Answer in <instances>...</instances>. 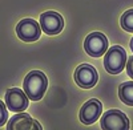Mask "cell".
Masks as SVG:
<instances>
[{"mask_svg":"<svg viewBox=\"0 0 133 130\" xmlns=\"http://www.w3.org/2000/svg\"><path fill=\"white\" fill-rule=\"evenodd\" d=\"M130 49H132V52H133V37H132V40H130Z\"/></svg>","mask_w":133,"mask_h":130,"instance_id":"9a60e30c","label":"cell"},{"mask_svg":"<svg viewBox=\"0 0 133 130\" xmlns=\"http://www.w3.org/2000/svg\"><path fill=\"white\" fill-rule=\"evenodd\" d=\"M125 67H127V73H128V76L133 80V56H132V57H129V59L127 60Z\"/></svg>","mask_w":133,"mask_h":130,"instance_id":"5bb4252c","label":"cell"},{"mask_svg":"<svg viewBox=\"0 0 133 130\" xmlns=\"http://www.w3.org/2000/svg\"><path fill=\"white\" fill-rule=\"evenodd\" d=\"M23 86L28 98L32 101H37L44 96L47 90L48 86L47 76L40 70H32L25 76Z\"/></svg>","mask_w":133,"mask_h":130,"instance_id":"6da1fadb","label":"cell"},{"mask_svg":"<svg viewBox=\"0 0 133 130\" xmlns=\"http://www.w3.org/2000/svg\"><path fill=\"white\" fill-rule=\"evenodd\" d=\"M104 55V67L108 73L117 74L124 70L127 64V52L123 47L113 45L110 49H107Z\"/></svg>","mask_w":133,"mask_h":130,"instance_id":"7a4b0ae2","label":"cell"},{"mask_svg":"<svg viewBox=\"0 0 133 130\" xmlns=\"http://www.w3.org/2000/svg\"><path fill=\"white\" fill-rule=\"evenodd\" d=\"M16 33H17L20 40L31 42V41H36L40 37L41 28H40V24L36 20L23 19V20H20L16 25Z\"/></svg>","mask_w":133,"mask_h":130,"instance_id":"52a82bcc","label":"cell"},{"mask_svg":"<svg viewBox=\"0 0 133 130\" xmlns=\"http://www.w3.org/2000/svg\"><path fill=\"white\" fill-rule=\"evenodd\" d=\"M40 28L47 35H59L64 28V19L55 11H47L40 16Z\"/></svg>","mask_w":133,"mask_h":130,"instance_id":"8992f818","label":"cell"},{"mask_svg":"<svg viewBox=\"0 0 133 130\" xmlns=\"http://www.w3.org/2000/svg\"><path fill=\"white\" fill-rule=\"evenodd\" d=\"M28 97L25 94V92L20 90L17 88H12L8 89L5 93V106L11 112H24L28 107Z\"/></svg>","mask_w":133,"mask_h":130,"instance_id":"ba28073f","label":"cell"},{"mask_svg":"<svg viewBox=\"0 0 133 130\" xmlns=\"http://www.w3.org/2000/svg\"><path fill=\"white\" fill-rule=\"evenodd\" d=\"M8 130H29V129H36L41 130V126L37 121L31 118L27 113L19 112V114L14 115L7 124Z\"/></svg>","mask_w":133,"mask_h":130,"instance_id":"30bf717a","label":"cell"},{"mask_svg":"<svg viewBox=\"0 0 133 130\" xmlns=\"http://www.w3.org/2000/svg\"><path fill=\"white\" fill-rule=\"evenodd\" d=\"M103 112V105L98 100L92 98L89 101H87L80 109V121L84 125H92L95 124L100 114Z\"/></svg>","mask_w":133,"mask_h":130,"instance_id":"9c48e42d","label":"cell"},{"mask_svg":"<svg viewBox=\"0 0 133 130\" xmlns=\"http://www.w3.org/2000/svg\"><path fill=\"white\" fill-rule=\"evenodd\" d=\"M101 127L104 130H128L129 120L128 117L117 109L108 110L101 117Z\"/></svg>","mask_w":133,"mask_h":130,"instance_id":"277c9868","label":"cell"},{"mask_svg":"<svg viewBox=\"0 0 133 130\" xmlns=\"http://www.w3.org/2000/svg\"><path fill=\"white\" fill-rule=\"evenodd\" d=\"M118 97L127 105L133 106V82H123L118 86Z\"/></svg>","mask_w":133,"mask_h":130,"instance_id":"8fae6325","label":"cell"},{"mask_svg":"<svg viewBox=\"0 0 133 130\" xmlns=\"http://www.w3.org/2000/svg\"><path fill=\"white\" fill-rule=\"evenodd\" d=\"M75 81L83 89H91L97 84V70L89 64H81L75 70Z\"/></svg>","mask_w":133,"mask_h":130,"instance_id":"5b68a950","label":"cell"},{"mask_svg":"<svg viewBox=\"0 0 133 130\" xmlns=\"http://www.w3.org/2000/svg\"><path fill=\"white\" fill-rule=\"evenodd\" d=\"M7 120H8V112H7V107H5V105H4L3 101H0V126L5 125Z\"/></svg>","mask_w":133,"mask_h":130,"instance_id":"4fadbf2b","label":"cell"},{"mask_svg":"<svg viewBox=\"0 0 133 130\" xmlns=\"http://www.w3.org/2000/svg\"><path fill=\"white\" fill-rule=\"evenodd\" d=\"M84 49L92 57H101L108 49V39L101 32H92L84 41Z\"/></svg>","mask_w":133,"mask_h":130,"instance_id":"3957f363","label":"cell"},{"mask_svg":"<svg viewBox=\"0 0 133 130\" xmlns=\"http://www.w3.org/2000/svg\"><path fill=\"white\" fill-rule=\"evenodd\" d=\"M120 23L123 29H125L127 32H133V8L128 9L127 12L121 16Z\"/></svg>","mask_w":133,"mask_h":130,"instance_id":"7c38bea8","label":"cell"}]
</instances>
